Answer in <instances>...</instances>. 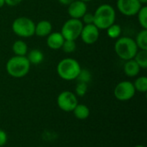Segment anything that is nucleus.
<instances>
[{
    "instance_id": "nucleus-30",
    "label": "nucleus",
    "mask_w": 147,
    "mask_h": 147,
    "mask_svg": "<svg viewBox=\"0 0 147 147\" xmlns=\"http://www.w3.org/2000/svg\"><path fill=\"white\" fill-rule=\"evenodd\" d=\"M5 5V1L4 0H0V9Z\"/></svg>"
},
{
    "instance_id": "nucleus-26",
    "label": "nucleus",
    "mask_w": 147,
    "mask_h": 147,
    "mask_svg": "<svg viewBox=\"0 0 147 147\" xmlns=\"http://www.w3.org/2000/svg\"><path fill=\"white\" fill-rule=\"evenodd\" d=\"M81 21L84 23V25L93 24L94 23V14L93 13H90V12H86L83 16V17L81 18Z\"/></svg>"
},
{
    "instance_id": "nucleus-1",
    "label": "nucleus",
    "mask_w": 147,
    "mask_h": 147,
    "mask_svg": "<svg viewBox=\"0 0 147 147\" xmlns=\"http://www.w3.org/2000/svg\"><path fill=\"white\" fill-rule=\"evenodd\" d=\"M94 14V23L99 30H106L115 23L116 14L114 7L109 3H103L97 7Z\"/></svg>"
},
{
    "instance_id": "nucleus-7",
    "label": "nucleus",
    "mask_w": 147,
    "mask_h": 147,
    "mask_svg": "<svg viewBox=\"0 0 147 147\" xmlns=\"http://www.w3.org/2000/svg\"><path fill=\"white\" fill-rule=\"evenodd\" d=\"M136 90L134 84L130 81H121L116 84L114 90L115 97L121 102H127L131 100L135 96Z\"/></svg>"
},
{
    "instance_id": "nucleus-27",
    "label": "nucleus",
    "mask_w": 147,
    "mask_h": 147,
    "mask_svg": "<svg viewBox=\"0 0 147 147\" xmlns=\"http://www.w3.org/2000/svg\"><path fill=\"white\" fill-rule=\"evenodd\" d=\"M8 141V135L5 131L3 129H0V147L5 146V144Z\"/></svg>"
},
{
    "instance_id": "nucleus-13",
    "label": "nucleus",
    "mask_w": 147,
    "mask_h": 147,
    "mask_svg": "<svg viewBox=\"0 0 147 147\" xmlns=\"http://www.w3.org/2000/svg\"><path fill=\"white\" fill-rule=\"evenodd\" d=\"M53 25L47 20H41L35 24L34 34L39 37H47L52 33Z\"/></svg>"
},
{
    "instance_id": "nucleus-28",
    "label": "nucleus",
    "mask_w": 147,
    "mask_h": 147,
    "mask_svg": "<svg viewBox=\"0 0 147 147\" xmlns=\"http://www.w3.org/2000/svg\"><path fill=\"white\" fill-rule=\"evenodd\" d=\"M5 1V4L10 6V7H14L18 5L22 0H4Z\"/></svg>"
},
{
    "instance_id": "nucleus-6",
    "label": "nucleus",
    "mask_w": 147,
    "mask_h": 147,
    "mask_svg": "<svg viewBox=\"0 0 147 147\" xmlns=\"http://www.w3.org/2000/svg\"><path fill=\"white\" fill-rule=\"evenodd\" d=\"M83 27L84 23L80 19L70 18L63 24L60 33L65 40H76L80 37Z\"/></svg>"
},
{
    "instance_id": "nucleus-4",
    "label": "nucleus",
    "mask_w": 147,
    "mask_h": 147,
    "mask_svg": "<svg viewBox=\"0 0 147 147\" xmlns=\"http://www.w3.org/2000/svg\"><path fill=\"white\" fill-rule=\"evenodd\" d=\"M80 70V64L72 58H65L61 59L57 65V73L59 77L65 81L76 80Z\"/></svg>"
},
{
    "instance_id": "nucleus-10",
    "label": "nucleus",
    "mask_w": 147,
    "mask_h": 147,
    "mask_svg": "<svg viewBox=\"0 0 147 147\" xmlns=\"http://www.w3.org/2000/svg\"><path fill=\"white\" fill-rule=\"evenodd\" d=\"M100 30L95 24H87L84 25L80 34V38L85 44L92 45L98 40Z\"/></svg>"
},
{
    "instance_id": "nucleus-14",
    "label": "nucleus",
    "mask_w": 147,
    "mask_h": 147,
    "mask_svg": "<svg viewBox=\"0 0 147 147\" xmlns=\"http://www.w3.org/2000/svg\"><path fill=\"white\" fill-rule=\"evenodd\" d=\"M123 71L125 75H127L129 78H134L137 77L140 71V67L139 65L135 62L134 59L127 60L123 66Z\"/></svg>"
},
{
    "instance_id": "nucleus-25",
    "label": "nucleus",
    "mask_w": 147,
    "mask_h": 147,
    "mask_svg": "<svg viewBox=\"0 0 147 147\" xmlns=\"http://www.w3.org/2000/svg\"><path fill=\"white\" fill-rule=\"evenodd\" d=\"M88 91V84L78 82L75 87V95L78 97H83Z\"/></svg>"
},
{
    "instance_id": "nucleus-18",
    "label": "nucleus",
    "mask_w": 147,
    "mask_h": 147,
    "mask_svg": "<svg viewBox=\"0 0 147 147\" xmlns=\"http://www.w3.org/2000/svg\"><path fill=\"white\" fill-rule=\"evenodd\" d=\"M134 40L139 49L147 51V29H142L137 34Z\"/></svg>"
},
{
    "instance_id": "nucleus-11",
    "label": "nucleus",
    "mask_w": 147,
    "mask_h": 147,
    "mask_svg": "<svg viewBox=\"0 0 147 147\" xmlns=\"http://www.w3.org/2000/svg\"><path fill=\"white\" fill-rule=\"evenodd\" d=\"M67 12L71 18L81 20L83 16L87 12L86 3L81 0H75L68 5Z\"/></svg>"
},
{
    "instance_id": "nucleus-22",
    "label": "nucleus",
    "mask_w": 147,
    "mask_h": 147,
    "mask_svg": "<svg viewBox=\"0 0 147 147\" xmlns=\"http://www.w3.org/2000/svg\"><path fill=\"white\" fill-rule=\"evenodd\" d=\"M108 36L111 39H118L121 34V27L118 24H112L107 29Z\"/></svg>"
},
{
    "instance_id": "nucleus-17",
    "label": "nucleus",
    "mask_w": 147,
    "mask_h": 147,
    "mask_svg": "<svg viewBox=\"0 0 147 147\" xmlns=\"http://www.w3.org/2000/svg\"><path fill=\"white\" fill-rule=\"evenodd\" d=\"M12 51L16 56H26L28 53V45L22 40H16L12 45Z\"/></svg>"
},
{
    "instance_id": "nucleus-9",
    "label": "nucleus",
    "mask_w": 147,
    "mask_h": 147,
    "mask_svg": "<svg viewBox=\"0 0 147 147\" xmlns=\"http://www.w3.org/2000/svg\"><path fill=\"white\" fill-rule=\"evenodd\" d=\"M117 9L119 11L126 16H136L143 6L139 0H117Z\"/></svg>"
},
{
    "instance_id": "nucleus-31",
    "label": "nucleus",
    "mask_w": 147,
    "mask_h": 147,
    "mask_svg": "<svg viewBox=\"0 0 147 147\" xmlns=\"http://www.w3.org/2000/svg\"><path fill=\"white\" fill-rule=\"evenodd\" d=\"M139 2L143 5V4H146L147 3V0H139Z\"/></svg>"
},
{
    "instance_id": "nucleus-12",
    "label": "nucleus",
    "mask_w": 147,
    "mask_h": 147,
    "mask_svg": "<svg viewBox=\"0 0 147 147\" xmlns=\"http://www.w3.org/2000/svg\"><path fill=\"white\" fill-rule=\"evenodd\" d=\"M65 39L60 32H52L47 36V45L52 50L61 49Z\"/></svg>"
},
{
    "instance_id": "nucleus-15",
    "label": "nucleus",
    "mask_w": 147,
    "mask_h": 147,
    "mask_svg": "<svg viewBox=\"0 0 147 147\" xmlns=\"http://www.w3.org/2000/svg\"><path fill=\"white\" fill-rule=\"evenodd\" d=\"M30 65H40L44 60V53L39 49H32L26 55Z\"/></svg>"
},
{
    "instance_id": "nucleus-29",
    "label": "nucleus",
    "mask_w": 147,
    "mask_h": 147,
    "mask_svg": "<svg viewBox=\"0 0 147 147\" xmlns=\"http://www.w3.org/2000/svg\"><path fill=\"white\" fill-rule=\"evenodd\" d=\"M59 1V3H61V4H63V5H66V6H68L70 3H71L73 1H75V0H58Z\"/></svg>"
},
{
    "instance_id": "nucleus-32",
    "label": "nucleus",
    "mask_w": 147,
    "mask_h": 147,
    "mask_svg": "<svg viewBox=\"0 0 147 147\" xmlns=\"http://www.w3.org/2000/svg\"><path fill=\"white\" fill-rule=\"evenodd\" d=\"M134 147H146L145 146H143V145H137V146H135Z\"/></svg>"
},
{
    "instance_id": "nucleus-20",
    "label": "nucleus",
    "mask_w": 147,
    "mask_h": 147,
    "mask_svg": "<svg viewBox=\"0 0 147 147\" xmlns=\"http://www.w3.org/2000/svg\"><path fill=\"white\" fill-rule=\"evenodd\" d=\"M136 92L146 93L147 91V78L146 76L139 77L133 83Z\"/></svg>"
},
{
    "instance_id": "nucleus-2",
    "label": "nucleus",
    "mask_w": 147,
    "mask_h": 147,
    "mask_svg": "<svg viewBox=\"0 0 147 147\" xmlns=\"http://www.w3.org/2000/svg\"><path fill=\"white\" fill-rule=\"evenodd\" d=\"M30 63L26 56H13L6 63L7 73L15 78L25 77L30 71Z\"/></svg>"
},
{
    "instance_id": "nucleus-3",
    "label": "nucleus",
    "mask_w": 147,
    "mask_h": 147,
    "mask_svg": "<svg viewBox=\"0 0 147 147\" xmlns=\"http://www.w3.org/2000/svg\"><path fill=\"white\" fill-rule=\"evenodd\" d=\"M115 51L117 56L127 61L134 58L135 54L139 51L135 40L127 36L119 37L115 44Z\"/></svg>"
},
{
    "instance_id": "nucleus-5",
    "label": "nucleus",
    "mask_w": 147,
    "mask_h": 147,
    "mask_svg": "<svg viewBox=\"0 0 147 147\" xmlns=\"http://www.w3.org/2000/svg\"><path fill=\"white\" fill-rule=\"evenodd\" d=\"M12 31L15 34L22 38H29L34 35L35 23L34 21L26 16L16 18L11 25Z\"/></svg>"
},
{
    "instance_id": "nucleus-23",
    "label": "nucleus",
    "mask_w": 147,
    "mask_h": 147,
    "mask_svg": "<svg viewBox=\"0 0 147 147\" xmlns=\"http://www.w3.org/2000/svg\"><path fill=\"white\" fill-rule=\"evenodd\" d=\"M91 73L89 70L87 69H82L80 70L76 80H78V82H80V83H85V84H88L90 82L91 80Z\"/></svg>"
},
{
    "instance_id": "nucleus-16",
    "label": "nucleus",
    "mask_w": 147,
    "mask_h": 147,
    "mask_svg": "<svg viewBox=\"0 0 147 147\" xmlns=\"http://www.w3.org/2000/svg\"><path fill=\"white\" fill-rule=\"evenodd\" d=\"M72 113L74 115V116L78 119V120H86L90 115V110L89 109V107L85 104H81L78 103L75 109L72 110Z\"/></svg>"
},
{
    "instance_id": "nucleus-19",
    "label": "nucleus",
    "mask_w": 147,
    "mask_h": 147,
    "mask_svg": "<svg viewBox=\"0 0 147 147\" xmlns=\"http://www.w3.org/2000/svg\"><path fill=\"white\" fill-rule=\"evenodd\" d=\"M134 59L139 65L140 69L147 68V51L146 50H140L135 54Z\"/></svg>"
},
{
    "instance_id": "nucleus-21",
    "label": "nucleus",
    "mask_w": 147,
    "mask_h": 147,
    "mask_svg": "<svg viewBox=\"0 0 147 147\" xmlns=\"http://www.w3.org/2000/svg\"><path fill=\"white\" fill-rule=\"evenodd\" d=\"M138 16V21L140 25L142 27L143 29H147V7L143 5L140 9L139 10L138 14L136 15Z\"/></svg>"
},
{
    "instance_id": "nucleus-8",
    "label": "nucleus",
    "mask_w": 147,
    "mask_h": 147,
    "mask_svg": "<svg viewBox=\"0 0 147 147\" xmlns=\"http://www.w3.org/2000/svg\"><path fill=\"white\" fill-rule=\"evenodd\" d=\"M58 107L65 112H72L75 107L78 104V96L74 92L64 90L60 92L57 97Z\"/></svg>"
},
{
    "instance_id": "nucleus-33",
    "label": "nucleus",
    "mask_w": 147,
    "mask_h": 147,
    "mask_svg": "<svg viewBox=\"0 0 147 147\" xmlns=\"http://www.w3.org/2000/svg\"><path fill=\"white\" fill-rule=\"evenodd\" d=\"M81 1H83L84 3H87V2H90V1H93V0H81Z\"/></svg>"
},
{
    "instance_id": "nucleus-24",
    "label": "nucleus",
    "mask_w": 147,
    "mask_h": 147,
    "mask_svg": "<svg viewBox=\"0 0 147 147\" xmlns=\"http://www.w3.org/2000/svg\"><path fill=\"white\" fill-rule=\"evenodd\" d=\"M76 48H77L76 40H65L61 47V49L66 53H73L76 50Z\"/></svg>"
}]
</instances>
